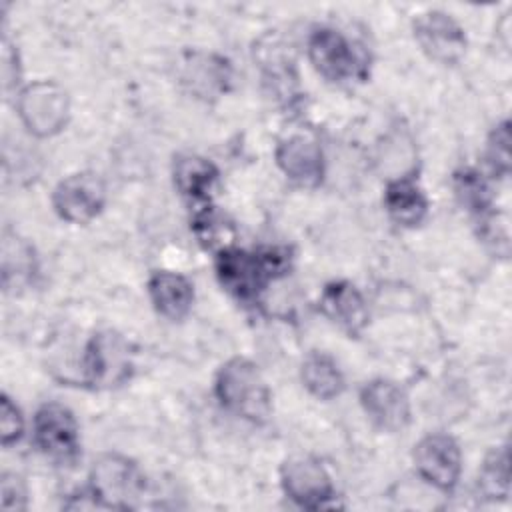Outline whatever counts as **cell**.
<instances>
[{
	"label": "cell",
	"instance_id": "d6986e66",
	"mask_svg": "<svg viewBox=\"0 0 512 512\" xmlns=\"http://www.w3.org/2000/svg\"><path fill=\"white\" fill-rule=\"evenodd\" d=\"M184 80L198 96H214L216 92L226 90L228 66L216 56H192L186 64Z\"/></svg>",
	"mask_w": 512,
	"mask_h": 512
},
{
	"label": "cell",
	"instance_id": "7402d4cb",
	"mask_svg": "<svg viewBox=\"0 0 512 512\" xmlns=\"http://www.w3.org/2000/svg\"><path fill=\"white\" fill-rule=\"evenodd\" d=\"M4 244L14 252L16 258H12V254L2 250V280H4V288H20L24 282H28L34 274V254L32 248L20 240L16 234L14 236H6Z\"/></svg>",
	"mask_w": 512,
	"mask_h": 512
},
{
	"label": "cell",
	"instance_id": "e0dca14e",
	"mask_svg": "<svg viewBox=\"0 0 512 512\" xmlns=\"http://www.w3.org/2000/svg\"><path fill=\"white\" fill-rule=\"evenodd\" d=\"M176 190L188 200H208L218 182V168L198 154H180L172 166Z\"/></svg>",
	"mask_w": 512,
	"mask_h": 512
},
{
	"label": "cell",
	"instance_id": "2e32d148",
	"mask_svg": "<svg viewBox=\"0 0 512 512\" xmlns=\"http://www.w3.org/2000/svg\"><path fill=\"white\" fill-rule=\"evenodd\" d=\"M384 208L398 226L414 228L426 218L428 198L414 180L396 178L386 184Z\"/></svg>",
	"mask_w": 512,
	"mask_h": 512
},
{
	"label": "cell",
	"instance_id": "7c38bea8",
	"mask_svg": "<svg viewBox=\"0 0 512 512\" xmlns=\"http://www.w3.org/2000/svg\"><path fill=\"white\" fill-rule=\"evenodd\" d=\"M360 404L368 420L384 432H400L410 422L408 394L388 378L366 382L360 390Z\"/></svg>",
	"mask_w": 512,
	"mask_h": 512
},
{
	"label": "cell",
	"instance_id": "5bb4252c",
	"mask_svg": "<svg viewBox=\"0 0 512 512\" xmlns=\"http://www.w3.org/2000/svg\"><path fill=\"white\" fill-rule=\"evenodd\" d=\"M320 312L344 330L348 336H358L368 326V306L362 292L348 280L328 282L318 298Z\"/></svg>",
	"mask_w": 512,
	"mask_h": 512
},
{
	"label": "cell",
	"instance_id": "d4e9b609",
	"mask_svg": "<svg viewBox=\"0 0 512 512\" xmlns=\"http://www.w3.org/2000/svg\"><path fill=\"white\" fill-rule=\"evenodd\" d=\"M24 418L20 408L12 402V398L4 392L0 396V440L2 446L8 448L22 438Z\"/></svg>",
	"mask_w": 512,
	"mask_h": 512
},
{
	"label": "cell",
	"instance_id": "cb8c5ba5",
	"mask_svg": "<svg viewBox=\"0 0 512 512\" xmlns=\"http://www.w3.org/2000/svg\"><path fill=\"white\" fill-rule=\"evenodd\" d=\"M486 158L494 174L506 178L510 172V124L502 120L488 138Z\"/></svg>",
	"mask_w": 512,
	"mask_h": 512
},
{
	"label": "cell",
	"instance_id": "3957f363",
	"mask_svg": "<svg viewBox=\"0 0 512 512\" xmlns=\"http://www.w3.org/2000/svg\"><path fill=\"white\" fill-rule=\"evenodd\" d=\"M144 486V476L130 458L120 454H104L94 460L86 494L94 508L126 510L134 506L144 492Z\"/></svg>",
	"mask_w": 512,
	"mask_h": 512
},
{
	"label": "cell",
	"instance_id": "30bf717a",
	"mask_svg": "<svg viewBox=\"0 0 512 512\" xmlns=\"http://www.w3.org/2000/svg\"><path fill=\"white\" fill-rule=\"evenodd\" d=\"M418 474L436 490L452 492L462 472V452L458 442L448 434L424 436L412 452Z\"/></svg>",
	"mask_w": 512,
	"mask_h": 512
},
{
	"label": "cell",
	"instance_id": "6da1fadb",
	"mask_svg": "<svg viewBox=\"0 0 512 512\" xmlns=\"http://www.w3.org/2000/svg\"><path fill=\"white\" fill-rule=\"evenodd\" d=\"M292 254L284 246L244 250L228 246L216 252V276L222 288L240 302H256L268 284L290 270Z\"/></svg>",
	"mask_w": 512,
	"mask_h": 512
},
{
	"label": "cell",
	"instance_id": "9a60e30c",
	"mask_svg": "<svg viewBox=\"0 0 512 512\" xmlns=\"http://www.w3.org/2000/svg\"><path fill=\"white\" fill-rule=\"evenodd\" d=\"M148 296L158 314L170 320H180L192 308L194 286L178 272L158 270L148 278Z\"/></svg>",
	"mask_w": 512,
	"mask_h": 512
},
{
	"label": "cell",
	"instance_id": "4fadbf2b",
	"mask_svg": "<svg viewBox=\"0 0 512 512\" xmlns=\"http://www.w3.org/2000/svg\"><path fill=\"white\" fill-rule=\"evenodd\" d=\"M414 36L420 48L442 64H454L466 52L464 28L442 10H428L414 20Z\"/></svg>",
	"mask_w": 512,
	"mask_h": 512
},
{
	"label": "cell",
	"instance_id": "603a6c76",
	"mask_svg": "<svg viewBox=\"0 0 512 512\" xmlns=\"http://www.w3.org/2000/svg\"><path fill=\"white\" fill-rule=\"evenodd\" d=\"M192 230L196 234V238L200 240V244H204L206 248H214L216 252L232 246V238H234V228L232 224L220 214L216 212L212 206L204 208L202 212H198L192 220Z\"/></svg>",
	"mask_w": 512,
	"mask_h": 512
},
{
	"label": "cell",
	"instance_id": "ba28073f",
	"mask_svg": "<svg viewBox=\"0 0 512 512\" xmlns=\"http://www.w3.org/2000/svg\"><path fill=\"white\" fill-rule=\"evenodd\" d=\"M32 436L38 450L56 462H74L80 452L78 422L60 402H46L38 408Z\"/></svg>",
	"mask_w": 512,
	"mask_h": 512
},
{
	"label": "cell",
	"instance_id": "8992f818",
	"mask_svg": "<svg viewBox=\"0 0 512 512\" xmlns=\"http://www.w3.org/2000/svg\"><path fill=\"white\" fill-rule=\"evenodd\" d=\"M16 110L30 134L48 138L66 126L70 98L60 84L52 80H36L20 90Z\"/></svg>",
	"mask_w": 512,
	"mask_h": 512
},
{
	"label": "cell",
	"instance_id": "9c48e42d",
	"mask_svg": "<svg viewBox=\"0 0 512 512\" xmlns=\"http://www.w3.org/2000/svg\"><path fill=\"white\" fill-rule=\"evenodd\" d=\"M106 204V186L96 172H76L62 178L52 192L54 212L72 224L94 220Z\"/></svg>",
	"mask_w": 512,
	"mask_h": 512
},
{
	"label": "cell",
	"instance_id": "7a4b0ae2",
	"mask_svg": "<svg viewBox=\"0 0 512 512\" xmlns=\"http://www.w3.org/2000/svg\"><path fill=\"white\" fill-rule=\"evenodd\" d=\"M218 402L234 416L262 424L272 414V394L258 366L242 356L224 362L214 380Z\"/></svg>",
	"mask_w": 512,
	"mask_h": 512
},
{
	"label": "cell",
	"instance_id": "277c9868",
	"mask_svg": "<svg viewBox=\"0 0 512 512\" xmlns=\"http://www.w3.org/2000/svg\"><path fill=\"white\" fill-rule=\"evenodd\" d=\"M84 382L106 390L122 386L134 372V352L130 342L116 330H98L90 336L82 356Z\"/></svg>",
	"mask_w": 512,
	"mask_h": 512
},
{
	"label": "cell",
	"instance_id": "44dd1931",
	"mask_svg": "<svg viewBox=\"0 0 512 512\" xmlns=\"http://www.w3.org/2000/svg\"><path fill=\"white\" fill-rule=\"evenodd\" d=\"M478 488L490 500H506L510 494V466L506 446L494 448L478 474Z\"/></svg>",
	"mask_w": 512,
	"mask_h": 512
},
{
	"label": "cell",
	"instance_id": "5b68a950",
	"mask_svg": "<svg viewBox=\"0 0 512 512\" xmlns=\"http://www.w3.org/2000/svg\"><path fill=\"white\" fill-rule=\"evenodd\" d=\"M308 58L316 72L330 82L364 80L368 74L364 52L334 28H316L310 34Z\"/></svg>",
	"mask_w": 512,
	"mask_h": 512
},
{
	"label": "cell",
	"instance_id": "8fae6325",
	"mask_svg": "<svg viewBox=\"0 0 512 512\" xmlns=\"http://www.w3.org/2000/svg\"><path fill=\"white\" fill-rule=\"evenodd\" d=\"M278 168L298 186L316 188L324 178L322 146L310 132H292L276 144Z\"/></svg>",
	"mask_w": 512,
	"mask_h": 512
},
{
	"label": "cell",
	"instance_id": "ffe728a7",
	"mask_svg": "<svg viewBox=\"0 0 512 512\" xmlns=\"http://www.w3.org/2000/svg\"><path fill=\"white\" fill-rule=\"evenodd\" d=\"M454 190H456V196L460 198V202L472 214H476L478 220H482L484 216L494 212L490 186L482 178V174H478L476 170L464 168V170L456 172L454 174Z\"/></svg>",
	"mask_w": 512,
	"mask_h": 512
},
{
	"label": "cell",
	"instance_id": "484cf974",
	"mask_svg": "<svg viewBox=\"0 0 512 512\" xmlns=\"http://www.w3.org/2000/svg\"><path fill=\"white\" fill-rule=\"evenodd\" d=\"M0 492H2V508L4 510H26V506H28L26 486L18 474L4 472L2 480H0Z\"/></svg>",
	"mask_w": 512,
	"mask_h": 512
},
{
	"label": "cell",
	"instance_id": "ac0fdd59",
	"mask_svg": "<svg viewBox=\"0 0 512 512\" xmlns=\"http://www.w3.org/2000/svg\"><path fill=\"white\" fill-rule=\"evenodd\" d=\"M300 378L306 390L320 400H332L344 390V374L326 352H308L300 366Z\"/></svg>",
	"mask_w": 512,
	"mask_h": 512
},
{
	"label": "cell",
	"instance_id": "52a82bcc",
	"mask_svg": "<svg viewBox=\"0 0 512 512\" xmlns=\"http://www.w3.org/2000/svg\"><path fill=\"white\" fill-rule=\"evenodd\" d=\"M284 494L302 508L320 510L334 504V484L328 470L312 456H294L282 464Z\"/></svg>",
	"mask_w": 512,
	"mask_h": 512
}]
</instances>
